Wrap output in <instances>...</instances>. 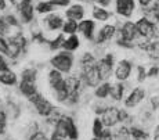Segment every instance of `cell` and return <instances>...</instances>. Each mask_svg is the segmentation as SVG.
<instances>
[{
    "label": "cell",
    "mask_w": 159,
    "mask_h": 140,
    "mask_svg": "<svg viewBox=\"0 0 159 140\" xmlns=\"http://www.w3.org/2000/svg\"><path fill=\"white\" fill-rule=\"evenodd\" d=\"M48 82H50V86L54 89V92H60V90L65 89V79L62 77V72L54 68L48 72Z\"/></svg>",
    "instance_id": "7"
},
{
    "label": "cell",
    "mask_w": 159,
    "mask_h": 140,
    "mask_svg": "<svg viewBox=\"0 0 159 140\" xmlns=\"http://www.w3.org/2000/svg\"><path fill=\"white\" fill-rule=\"evenodd\" d=\"M0 50L8 56V43H7V40H6L4 38H2V36H0Z\"/></svg>",
    "instance_id": "36"
},
{
    "label": "cell",
    "mask_w": 159,
    "mask_h": 140,
    "mask_svg": "<svg viewBox=\"0 0 159 140\" xmlns=\"http://www.w3.org/2000/svg\"><path fill=\"white\" fill-rule=\"evenodd\" d=\"M65 125H66V138L71 140H76L79 136V132L71 117H65Z\"/></svg>",
    "instance_id": "20"
},
{
    "label": "cell",
    "mask_w": 159,
    "mask_h": 140,
    "mask_svg": "<svg viewBox=\"0 0 159 140\" xmlns=\"http://www.w3.org/2000/svg\"><path fill=\"white\" fill-rule=\"evenodd\" d=\"M97 68H98V74L101 81H107L112 74V68H114V56L112 54H107L102 60L97 63Z\"/></svg>",
    "instance_id": "6"
},
{
    "label": "cell",
    "mask_w": 159,
    "mask_h": 140,
    "mask_svg": "<svg viewBox=\"0 0 159 140\" xmlns=\"http://www.w3.org/2000/svg\"><path fill=\"white\" fill-rule=\"evenodd\" d=\"M54 10V4L51 2H40L36 6V11L40 14H47Z\"/></svg>",
    "instance_id": "29"
},
{
    "label": "cell",
    "mask_w": 159,
    "mask_h": 140,
    "mask_svg": "<svg viewBox=\"0 0 159 140\" xmlns=\"http://www.w3.org/2000/svg\"><path fill=\"white\" fill-rule=\"evenodd\" d=\"M131 138L134 140H148V133L144 132L143 129H140V128H130L129 129Z\"/></svg>",
    "instance_id": "28"
},
{
    "label": "cell",
    "mask_w": 159,
    "mask_h": 140,
    "mask_svg": "<svg viewBox=\"0 0 159 140\" xmlns=\"http://www.w3.org/2000/svg\"><path fill=\"white\" fill-rule=\"evenodd\" d=\"M140 47L147 51L152 60H159V42L157 40H147L145 43H141Z\"/></svg>",
    "instance_id": "16"
},
{
    "label": "cell",
    "mask_w": 159,
    "mask_h": 140,
    "mask_svg": "<svg viewBox=\"0 0 159 140\" xmlns=\"http://www.w3.org/2000/svg\"><path fill=\"white\" fill-rule=\"evenodd\" d=\"M51 65L54 67V69L60 72H64V74H68L72 69L73 65V57L69 51H61L57 56H54L51 58Z\"/></svg>",
    "instance_id": "1"
},
{
    "label": "cell",
    "mask_w": 159,
    "mask_h": 140,
    "mask_svg": "<svg viewBox=\"0 0 159 140\" xmlns=\"http://www.w3.org/2000/svg\"><path fill=\"white\" fill-rule=\"evenodd\" d=\"M20 13L22 22L28 24L33 20V4L32 0H21L20 3Z\"/></svg>",
    "instance_id": "13"
},
{
    "label": "cell",
    "mask_w": 159,
    "mask_h": 140,
    "mask_svg": "<svg viewBox=\"0 0 159 140\" xmlns=\"http://www.w3.org/2000/svg\"><path fill=\"white\" fill-rule=\"evenodd\" d=\"M20 90H21V93H22L24 96H26V97L33 96V94L38 92V90H36L35 82L25 81V79H22V81H21V83H20Z\"/></svg>",
    "instance_id": "19"
},
{
    "label": "cell",
    "mask_w": 159,
    "mask_h": 140,
    "mask_svg": "<svg viewBox=\"0 0 159 140\" xmlns=\"http://www.w3.org/2000/svg\"><path fill=\"white\" fill-rule=\"evenodd\" d=\"M6 22L8 24V25H14V26H17V20H15V17H13V16H8L7 18H6Z\"/></svg>",
    "instance_id": "43"
},
{
    "label": "cell",
    "mask_w": 159,
    "mask_h": 140,
    "mask_svg": "<svg viewBox=\"0 0 159 140\" xmlns=\"http://www.w3.org/2000/svg\"><path fill=\"white\" fill-rule=\"evenodd\" d=\"M102 130H104L102 121L100 119V118H96L94 122H93V135H94V138H98V136L102 133Z\"/></svg>",
    "instance_id": "30"
},
{
    "label": "cell",
    "mask_w": 159,
    "mask_h": 140,
    "mask_svg": "<svg viewBox=\"0 0 159 140\" xmlns=\"http://www.w3.org/2000/svg\"><path fill=\"white\" fill-rule=\"evenodd\" d=\"M109 92H111V83L109 82H102V83L97 85L96 86V97H98V99H105V97L109 96Z\"/></svg>",
    "instance_id": "24"
},
{
    "label": "cell",
    "mask_w": 159,
    "mask_h": 140,
    "mask_svg": "<svg viewBox=\"0 0 159 140\" xmlns=\"http://www.w3.org/2000/svg\"><path fill=\"white\" fill-rule=\"evenodd\" d=\"M78 31V21L75 20H66L62 25V32L66 35H75Z\"/></svg>",
    "instance_id": "27"
},
{
    "label": "cell",
    "mask_w": 159,
    "mask_h": 140,
    "mask_svg": "<svg viewBox=\"0 0 159 140\" xmlns=\"http://www.w3.org/2000/svg\"><path fill=\"white\" fill-rule=\"evenodd\" d=\"M136 28H137V32H139L140 36H143L147 40H151V39L155 38L157 35V26H155L154 22L148 20V18L143 17L140 18L139 21L136 22Z\"/></svg>",
    "instance_id": "3"
},
{
    "label": "cell",
    "mask_w": 159,
    "mask_h": 140,
    "mask_svg": "<svg viewBox=\"0 0 159 140\" xmlns=\"http://www.w3.org/2000/svg\"><path fill=\"white\" fill-rule=\"evenodd\" d=\"M115 35V26L111 25V24H107L101 28V31L98 32V36H97V43H104V42L109 40L112 36Z\"/></svg>",
    "instance_id": "17"
},
{
    "label": "cell",
    "mask_w": 159,
    "mask_h": 140,
    "mask_svg": "<svg viewBox=\"0 0 159 140\" xmlns=\"http://www.w3.org/2000/svg\"><path fill=\"white\" fill-rule=\"evenodd\" d=\"M136 4H134V0H116V13L120 14V16L129 18L133 16Z\"/></svg>",
    "instance_id": "11"
},
{
    "label": "cell",
    "mask_w": 159,
    "mask_h": 140,
    "mask_svg": "<svg viewBox=\"0 0 159 140\" xmlns=\"http://www.w3.org/2000/svg\"><path fill=\"white\" fill-rule=\"evenodd\" d=\"M6 8V0H0V10H4Z\"/></svg>",
    "instance_id": "49"
},
{
    "label": "cell",
    "mask_w": 159,
    "mask_h": 140,
    "mask_svg": "<svg viewBox=\"0 0 159 140\" xmlns=\"http://www.w3.org/2000/svg\"><path fill=\"white\" fill-rule=\"evenodd\" d=\"M127 112L125 110H119V122H123L125 119H127Z\"/></svg>",
    "instance_id": "42"
},
{
    "label": "cell",
    "mask_w": 159,
    "mask_h": 140,
    "mask_svg": "<svg viewBox=\"0 0 159 140\" xmlns=\"http://www.w3.org/2000/svg\"><path fill=\"white\" fill-rule=\"evenodd\" d=\"M8 24L6 22V20H3V18H0V36H4L8 33Z\"/></svg>",
    "instance_id": "34"
},
{
    "label": "cell",
    "mask_w": 159,
    "mask_h": 140,
    "mask_svg": "<svg viewBox=\"0 0 159 140\" xmlns=\"http://www.w3.org/2000/svg\"><path fill=\"white\" fill-rule=\"evenodd\" d=\"M100 4V7H108L109 4L112 3V0H97Z\"/></svg>",
    "instance_id": "45"
},
{
    "label": "cell",
    "mask_w": 159,
    "mask_h": 140,
    "mask_svg": "<svg viewBox=\"0 0 159 140\" xmlns=\"http://www.w3.org/2000/svg\"><path fill=\"white\" fill-rule=\"evenodd\" d=\"M154 140H159V125L157 126V129H155V132H154Z\"/></svg>",
    "instance_id": "48"
},
{
    "label": "cell",
    "mask_w": 159,
    "mask_h": 140,
    "mask_svg": "<svg viewBox=\"0 0 159 140\" xmlns=\"http://www.w3.org/2000/svg\"><path fill=\"white\" fill-rule=\"evenodd\" d=\"M65 16L68 20H75V21H82L84 17V8L82 4H72L68 7L65 11Z\"/></svg>",
    "instance_id": "15"
},
{
    "label": "cell",
    "mask_w": 159,
    "mask_h": 140,
    "mask_svg": "<svg viewBox=\"0 0 159 140\" xmlns=\"http://www.w3.org/2000/svg\"><path fill=\"white\" fill-rule=\"evenodd\" d=\"M50 140H65V139H64V138H61V136H58V135H56V133L53 132V135H51Z\"/></svg>",
    "instance_id": "47"
},
{
    "label": "cell",
    "mask_w": 159,
    "mask_h": 140,
    "mask_svg": "<svg viewBox=\"0 0 159 140\" xmlns=\"http://www.w3.org/2000/svg\"><path fill=\"white\" fill-rule=\"evenodd\" d=\"M159 74V68L158 67H152L148 72H147V77H155V75Z\"/></svg>",
    "instance_id": "41"
},
{
    "label": "cell",
    "mask_w": 159,
    "mask_h": 140,
    "mask_svg": "<svg viewBox=\"0 0 159 140\" xmlns=\"http://www.w3.org/2000/svg\"><path fill=\"white\" fill-rule=\"evenodd\" d=\"M123 92H125V86L122 82H118L115 85H111V92H109V96L114 100L119 101V100L123 99Z\"/></svg>",
    "instance_id": "25"
},
{
    "label": "cell",
    "mask_w": 159,
    "mask_h": 140,
    "mask_svg": "<svg viewBox=\"0 0 159 140\" xmlns=\"http://www.w3.org/2000/svg\"><path fill=\"white\" fill-rule=\"evenodd\" d=\"M144 97H145V90L143 87H134L131 90V93L126 97V100H125V105L129 108L136 107V105H139L143 101Z\"/></svg>",
    "instance_id": "10"
},
{
    "label": "cell",
    "mask_w": 159,
    "mask_h": 140,
    "mask_svg": "<svg viewBox=\"0 0 159 140\" xmlns=\"http://www.w3.org/2000/svg\"><path fill=\"white\" fill-rule=\"evenodd\" d=\"M151 105H152V108H154V110L159 108V94H158V96L151 97Z\"/></svg>",
    "instance_id": "40"
},
{
    "label": "cell",
    "mask_w": 159,
    "mask_h": 140,
    "mask_svg": "<svg viewBox=\"0 0 159 140\" xmlns=\"http://www.w3.org/2000/svg\"><path fill=\"white\" fill-rule=\"evenodd\" d=\"M29 140H48V139L46 138V135H44L43 132H35L29 138Z\"/></svg>",
    "instance_id": "38"
},
{
    "label": "cell",
    "mask_w": 159,
    "mask_h": 140,
    "mask_svg": "<svg viewBox=\"0 0 159 140\" xmlns=\"http://www.w3.org/2000/svg\"><path fill=\"white\" fill-rule=\"evenodd\" d=\"M65 89L68 92V100L69 103H76L79 97V90H80V81L76 77H68L65 79Z\"/></svg>",
    "instance_id": "5"
},
{
    "label": "cell",
    "mask_w": 159,
    "mask_h": 140,
    "mask_svg": "<svg viewBox=\"0 0 159 140\" xmlns=\"http://www.w3.org/2000/svg\"><path fill=\"white\" fill-rule=\"evenodd\" d=\"M137 35H139V32H137L136 24L130 22V21H127V22L123 24V26H122V29H120V36H122L120 40L133 42L134 39L137 38Z\"/></svg>",
    "instance_id": "12"
},
{
    "label": "cell",
    "mask_w": 159,
    "mask_h": 140,
    "mask_svg": "<svg viewBox=\"0 0 159 140\" xmlns=\"http://www.w3.org/2000/svg\"><path fill=\"white\" fill-rule=\"evenodd\" d=\"M137 74H139V77H137V81H139V82H143L147 78L145 68H144V67H141V65L137 67Z\"/></svg>",
    "instance_id": "35"
},
{
    "label": "cell",
    "mask_w": 159,
    "mask_h": 140,
    "mask_svg": "<svg viewBox=\"0 0 159 140\" xmlns=\"http://www.w3.org/2000/svg\"><path fill=\"white\" fill-rule=\"evenodd\" d=\"M0 82L7 86H14L17 83V75L10 69H6V71L0 72Z\"/></svg>",
    "instance_id": "22"
},
{
    "label": "cell",
    "mask_w": 159,
    "mask_h": 140,
    "mask_svg": "<svg viewBox=\"0 0 159 140\" xmlns=\"http://www.w3.org/2000/svg\"><path fill=\"white\" fill-rule=\"evenodd\" d=\"M151 2H152V0H139V3L143 6V7H149Z\"/></svg>",
    "instance_id": "46"
},
{
    "label": "cell",
    "mask_w": 159,
    "mask_h": 140,
    "mask_svg": "<svg viewBox=\"0 0 159 140\" xmlns=\"http://www.w3.org/2000/svg\"><path fill=\"white\" fill-rule=\"evenodd\" d=\"M147 8V16L145 18H148L151 22H159V0L154 3L151 7H145Z\"/></svg>",
    "instance_id": "23"
},
{
    "label": "cell",
    "mask_w": 159,
    "mask_h": 140,
    "mask_svg": "<svg viewBox=\"0 0 159 140\" xmlns=\"http://www.w3.org/2000/svg\"><path fill=\"white\" fill-rule=\"evenodd\" d=\"M64 40H65L64 35H58V36H57V39H54V40H51V42H50V49H51V50H57V49L62 47Z\"/></svg>",
    "instance_id": "32"
},
{
    "label": "cell",
    "mask_w": 159,
    "mask_h": 140,
    "mask_svg": "<svg viewBox=\"0 0 159 140\" xmlns=\"http://www.w3.org/2000/svg\"><path fill=\"white\" fill-rule=\"evenodd\" d=\"M7 126V117H6L4 111H0V135H3Z\"/></svg>",
    "instance_id": "33"
},
{
    "label": "cell",
    "mask_w": 159,
    "mask_h": 140,
    "mask_svg": "<svg viewBox=\"0 0 159 140\" xmlns=\"http://www.w3.org/2000/svg\"><path fill=\"white\" fill-rule=\"evenodd\" d=\"M54 6H60V7H65L71 3V0H50Z\"/></svg>",
    "instance_id": "39"
},
{
    "label": "cell",
    "mask_w": 159,
    "mask_h": 140,
    "mask_svg": "<svg viewBox=\"0 0 159 140\" xmlns=\"http://www.w3.org/2000/svg\"><path fill=\"white\" fill-rule=\"evenodd\" d=\"M93 17H94V20H97V21H107V20H109L111 14H109L104 7L94 6L93 7Z\"/></svg>",
    "instance_id": "26"
},
{
    "label": "cell",
    "mask_w": 159,
    "mask_h": 140,
    "mask_svg": "<svg viewBox=\"0 0 159 140\" xmlns=\"http://www.w3.org/2000/svg\"><path fill=\"white\" fill-rule=\"evenodd\" d=\"M102 124L105 125V126L111 128V126H115L116 124L119 122V110L115 108V107H108L105 108L102 111Z\"/></svg>",
    "instance_id": "9"
},
{
    "label": "cell",
    "mask_w": 159,
    "mask_h": 140,
    "mask_svg": "<svg viewBox=\"0 0 159 140\" xmlns=\"http://www.w3.org/2000/svg\"><path fill=\"white\" fill-rule=\"evenodd\" d=\"M131 74V63L127 61V60H122V61L118 63L115 68V78L118 81L123 82V81H127Z\"/></svg>",
    "instance_id": "8"
},
{
    "label": "cell",
    "mask_w": 159,
    "mask_h": 140,
    "mask_svg": "<svg viewBox=\"0 0 159 140\" xmlns=\"http://www.w3.org/2000/svg\"><path fill=\"white\" fill-rule=\"evenodd\" d=\"M82 71H83V78L89 86H97V85H100L101 78H100V74H98L97 63L89 64V65H82Z\"/></svg>",
    "instance_id": "4"
},
{
    "label": "cell",
    "mask_w": 159,
    "mask_h": 140,
    "mask_svg": "<svg viewBox=\"0 0 159 140\" xmlns=\"http://www.w3.org/2000/svg\"><path fill=\"white\" fill-rule=\"evenodd\" d=\"M79 44H80V42H79V38L76 35H69V38H66L65 40H64L62 43V49L65 51H75L76 49L79 47Z\"/></svg>",
    "instance_id": "21"
},
{
    "label": "cell",
    "mask_w": 159,
    "mask_h": 140,
    "mask_svg": "<svg viewBox=\"0 0 159 140\" xmlns=\"http://www.w3.org/2000/svg\"><path fill=\"white\" fill-rule=\"evenodd\" d=\"M46 24H47V28L50 29V31H57V29L62 28L64 21H62V18L60 16H57V14H51V16H48L46 18Z\"/></svg>",
    "instance_id": "18"
},
{
    "label": "cell",
    "mask_w": 159,
    "mask_h": 140,
    "mask_svg": "<svg viewBox=\"0 0 159 140\" xmlns=\"http://www.w3.org/2000/svg\"><path fill=\"white\" fill-rule=\"evenodd\" d=\"M36 77H38V72H36V69H25V71H22V79H25V81L35 82L36 81Z\"/></svg>",
    "instance_id": "31"
},
{
    "label": "cell",
    "mask_w": 159,
    "mask_h": 140,
    "mask_svg": "<svg viewBox=\"0 0 159 140\" xmlns=\"http://www.w3.org/2000/svg\"><path fill=\"white\" fill-rule=\"evenodd\" d=\"M94 28H96V24L91 20H82L78 24V29L79 32L83 33V36L86 39H93V33H94Z\"/></svg>",
    "instance_id": "14"
},
{
    "label": "cell",
    "mask_w": 159,
    "mask_h": 140,
    "mask_svg": "<svg viewBox=\"0 0 159 140\" xmlns=\"http://www.w3.org/2000/svg\"><path fill=\"white\" fill-rule=\"evenodd\" d=\"M6 69H8V67H7V64H6L4 58H3V57L0 56V72L6 71Z\"/></svg>",
    "instance_id": "44"
},
{
    "label": "cell",
    "mask_w": 159,
    "mask_h": 140,
    "mask_svg": "<svg viewBox=\"0 0 159 140\" xmlns=\"http://www.w3.org/2000/svg\"><path fill=\"white\" fill-rule=\"evenodd\" d=\"M29 101L32 103L33 105H35L36 111L39 112V114L42 115V117H50V114L54 111L53 105H51V103L48 101V100H46L43 96H42L40 93L36 92L33 96L28 97Z\"/></svg>",
    "instance_id": "2"
},
{
    "label": "cell",
    "mask_w": 159,
    "mask_h": 140,
    "mask_svg": "<svg viewBox=\"0 0 159 140\" xmlns=\"http://www.w3.org/2000/svg\"><path fill=\"white\" fill-rule=\"evenodd\" d=\"M8 2H11V3H15V0H8Z\"/></svg>",
    "instance_id": "50"
},
{
    "label": "cell",
    "mask_w": 159,
    "mask_h": 140,
    "mask_svg": "<svg viewBox=\"0 0 159 140\" xmlns=\"http://www.w3.org/2000/svg\"><path fill=\"white\" fill-rule=\"evenodd\" d=\"M98 139L100 140H114V138H112V133L109 132L108 129H104L102 133L98 136Z\"/></svg>",
    "instance_id": "37"
}]
</instances>
